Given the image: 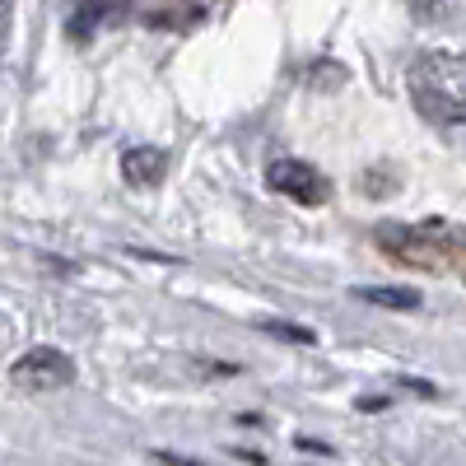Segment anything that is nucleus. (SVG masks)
Segmentation results:
<instances>
[{"mask_svg": "<svg viewBox=\"0 0 466 466\" xmlns=\"http://www.w3.org/2000/svg\"><path fill=\"white\" fill-rule=\"evenodd\" d=\"M415 5H424V10H434V5H443V0H415Z\"/></svg>", "mask_w": 466, "mask_h": 466, "instance_id": "nucleus-7", "label": "nucleus"}, {"mask_svg": "<svg viewBox=\"0 0 466 466\" xmlns=\"http://www.w3.org/2000/svg\"><path fill=\"white\" fill-rule=\"evenodd\" d=\"M360 299L364 303H378V308H420V294L415 289H373V285H364Z\"/></svg>", "mask_w": 466, "mask_h": 466, "instance_id": "nucleus-5", "label": "nucleus"}, {"mask_svg": "<svg viewBox=\"0 0 466 466\" xmlns=\"http://www.w3.org/2000/svg\"><path fill=\"white\" fill-rule=\"evenodd\" d=\"M266 182L276 187L280 197L299 201V206H322L331 197L327 177L313 164H303V159H276V164H266Z\"/></svg>", "mask_w": 466, "mask_h": 466, "instance_id": "nucleus-2", "label": "nucleus"}, {"mask_svg": "<svg viewBox=\"0 0 466 466\" xmlns=\"http://www.w3.org/2000/svg\"><path fill=\"white\" fill-rule=\"evenodd\" d=\"M266 331H276V336H285V340H313V331H294L289 322H266Z\"/></svg>", "mask_w": 466, "mask_h": 466, "instance_id": "nucleus-6", "label": "nucleus"}, {"mask_svg": "<svg viewBox=\"0 0 466 466\" xmlns=\"http://www.w3.org/2000/svg\"><path fill=\"white\" fill-rule=\"evenodd\" d=\"M75 378V364L66 350H52V345H37L28 355H19L15 364V382L28 387V392H52V387H66Z\"/></svg>", "mask_w": 466, "mask_h": 466, "instance_id": "nucleus-3", "label": "nucleus"}, {"mask_svg": "<svg viewBox=\"0 0 466 466\" xmlns=\"http://www.w3.org/2000/svg\"><path fill=\"white\" fill-rule=\"evenodd\" d=\"M378 248L410 266L430 270V276H457L466 280V228L448 219H420V224H382Z\"/></svg>", "mask_w": 466, "mask_h": 466, "instance_id": "nucleus-1", "label": "nucleus"}, {"mask_svg": "<svg viewBox=\"0 0 466 466\" xmlns=\"http://www.w3.org/2000/svg\"><path fill=\"white\" fill-rule=\"evenodd\" d=\"M164 173H168V154L159 145H136L122 154V177L131 187H159Z\"/></svg>", "mask_w": 466, "mask_h": 466, "instance_id": "nucleus-4", "label": "nucleus"}]
</instances>
